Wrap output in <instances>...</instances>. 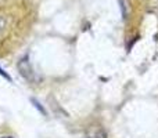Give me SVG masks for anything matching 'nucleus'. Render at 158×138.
<instances>
[{"mask_svg":"<svg viewBox=\"0 0 158 138\" xmlns=\"http://www.w3.org/2000/svg\"><path fill=\"white\" fill-rule=\"evenodd\" d=\"M2 138H13V137H2Z\"/></svg>","mask_w":158,"mask_h":138,"instance_id":"6","label":"nucleus"},{"mask_svg":"<svg viewBox=\"0 0 158 138\" xmlns=\"http://www.w3.org/2000/svg\"><path fill=\"white\" fill-rule=\"evenodd\" d=\"M18 69H19V72H21V75L24 76L27 80H29V81L35 80V73H33L32 68H31V64H29V61H28L27 57L22 58V60L18 62Z\"/></svg>","mask_w":158,"mask_h":138,"instance_id":"1","label":"nucleus"},{"mask_svg":"<svg viewBox=\"0 0 158 138\" xmlns=\"http://www.w3.org/2000/svg\"><path fill=\"white\" fill-rule=\"evenodd\" d=\"M4 26H6V18L3 15H0V33L4 30Z\"/></svg>","mask_w":158,"mask_h":138,"instance_id":"4","label":"nucleus"},{"mask_svg":"<svg viewBox=\"0 0 158 138\" xmlns=\"http://www.w3.org/2000/svg\"><path fill=\"white\" fill-rule=\"evenodd\" d=\"M31 101H32V102H33V104H35V106H36V108H38V109H39V111H40V112H42V113H43V115H44V113H46V112H44V109H43V108H42V106H40V104H39V102H36V101H35V100H31Z\"/></svg>","mask_w":158,"mask_h":138,"instance_id":"5","label":"nucleus"},{"mask_svg":"<svg viewBox=\"0 0 158 138\" xmlns=\"http://www.w3.org/2000/svg\"><path fill=\"white\" fill-rule=\"evenodd\" d=\"M0 75H2L3 77H4V79H6V80H7V81H11V80H13V79H11V76L8 75V73L6 72L4 69H2V68H0Z\"/></svg>","mask_w":158,"mask_h":138,"instance_id":"3","label":"nucleus"},{"mask_svg":"<svg viewBox=\"0 0 158 138\" xmlns=\"http://www.w3.org/2000/svg\"><path fill=\"white\" fill-rule=\"evenodd\" d=\"M87 138H107L106 131L100 127V126H90L86 131Z\"/></svg>","mask_w":158,"mask_h":138,"instance_id":"2","label":"nucleus"}]
</instances>
